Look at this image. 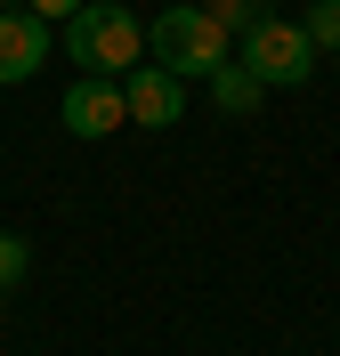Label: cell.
I'll use <instances>...</instances> for the list:
<instances>
[{
	"label": "cell",
	"mask_w": 340,
	"mask_h": 356,
	"mask_svg": "<svg viewBox=\"0 0 340 356\" xmlns=\"http://www.w3.org/2000/svg\"><path fill=\"white\" fill-rule=\"evenodd\" d=\"M65 57H73L81 73L130 81V73H138V57H146V24L122 8V0H90V8L65 24Z\"/></svg>",
	"instance_id": "obj_1"
},
{
	"label": "cell",
	"mask_w": 340,
	"mask_h": 356,
	"mask_svg": "<svg viewBox=\"0 0 340 356\" xmlns=\"http://www.w3.org/2000/svg\"><path fill=\"white\" fill-rule=\"evenodd\" d=\"M146 57H154L170 81H211V73L227 65V33L203 17V0H195V8H162V17L146 24Z\"/></svg>",
	"instance_id": "obj_2"
},
{
	"label": "cell",
	"mask_w": 340,
	"mask_h": 356,
	"mask_svg": "<svg viewBox=\"0 0 340 356\" xmlns=\"http://www.w3.org/2000/svg\"><path fill=\"white\" fill-rule=\"evenodd\" d=\"M243 65L259 73V89H300L316 73V41H308V24H292V17H259L243 33Z\"/></svg>",
	"instance_id": "obj_3"
},
{
	"label": "cell",
	"mask_w": 340,
	"mask_h": 356,
	"mask_svg": "<svg viewBox=\"0 0 340 356\" xmlns=\"http://www.w3.org/2000/svg\"><path fill=\"white\" fill-rule=\"evenodd\" d=\"M130 122V97H122V81H106V73H81V81L65 89V130L73 138H113Z\"/></svg>",
	"instance_id": "obj_4"
},
{
	"label": "cell",
	"mask_w": 340,
	"mask_h": 356,
	"mask_svg": "<svg viewBox=\"0 0 340 356\" xmlns=\"http://www.w3.org/2000/svg\"><path fill=\"white\" fill-rule=\"evenodd\" d=\"M49 49H57V33L33 17V8H0V89L33 81V73L49 65Z\"/></svg>",
	"instance_id": "obj_5"
},
{
	"label": "cell",
	"mask_w": 340,
	"mask_h": 356,
	"mask_svg": "<svg viewBox=\"0 0 340 356\" xmlns=\"http://www.w3.org/2000/svg\"><path fill=\"white\" fill-rule=\"evenodd\" d=\"M122 97H130L138 130H179V113H186V81H170L162 65H138L130 81H122Z\"/></svg>",
	"instance_id": "obj_6"
},
{
	"label": "cell",
	"mask_w": 340,
	"mask_h": 356,
	"mask_svg": "<svg viewBox=\"0 0 340 356\" xmlns=\"http://www.w3.org/2000/svg\"><path fill=\"white\" fill-rule=\"evenodd\" d=\"M259 97H268V89H259V73H251L243 57H227V65L211 73V106L219 113H259Z\"/></svg>",
	"instance_id": "obj_7"
},
{
	"label": "cell",
	"mask_w": 340,
	"mask_h": 356,
	"mask_svg": "<svg viewBox=\"0 0 340 356\" xmlns=\"http://www.w3.org/2000/svg\"><path fill=\"white\" fill-rule=\"evenodd\" d=\"M203 17L219 24L227 41H235V24H243V33H251V24H259V8H251V0H203Z\"/></svg>",
	"instance_id": "obj_8"
},
{
	"label": "cell",
	"mask_w": 340,
	"mask_h": 356,
	"mask_svg": "<svg viewBox=\"0 0 340 356\" xmlns=\"http://www.w3.org/2000/svg\"><path fill=\"white\" fill-rule=\"evenodd\" d=\"M24 267H33V243H24V235H0V291L24 284Z\"/></svg>",
	"instance_id": "obj_9"
},
{
	"label": "cell",
	"mask_w": 340,
	"mask_h": 356,
	"mask_svg": "<svg viewBox=\"0 0 340 356\" xmlns=\"http://www.w3.org/2000/svg\"><path fill=\"white\" fill-rule=\"evenodd\" d=\"M308 41H316V57L340 49V8H308Z\"/></svg>",
	"instance_id": "obj_10"
},
{
	"label": "cell",
	"mask_w": 340,
	"mask_h": 356,
	"mask_svg": "<svg viewBox=\"0 0 340 356\" xmlns=\"http://www.w3.org/2000/svg\"><path fill=\"white\" fill-rule=\"evenodd\" d=\"M24 8H33V17H41V24H73V17H81V8H90V0H24Z\"/></svg>",
	"instance_id": "obj_11"
},
{
	"label": "cell",
	"mask_w": 340,
	"mask_h": 356,
	"mask_svg": "<svg viewBox=\"0 0 340 356\" xmlns=\"http://www.w3.org/2000/svg\"><path fill=\"white\" fill-rule=\"evenodd\" d=\"M251 8H259V17H275V0H251Z\"/></svg>",
	"instance_id": "obj_12"
},
{
	"label": "cell",
	"mask_w": 340,
	"mask_h": 356,
	"mask_svg": "<svg viewBox=\"0 0 340 356\" xmlns=\"http://www.w3.org/2000/svg\"><path fill=\"white\" fill-rule=\"evenodd\" d=\"M316 8H340V0H316Z\"/></svg>",
	"instance_id": "obj_13"
}]
</instances>
